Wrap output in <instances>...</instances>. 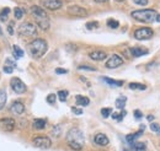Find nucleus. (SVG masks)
Segmentation results:
<instances>
[{
  "mask_svg": "<svg viewBox=\"0 0 160 151\" xmlns=\"http://www.w3.org/2000/svg\"><path fill=\"white\" fill-rule=\"evenodd\" d=\"M31 14H32V16L35 17V20H36V23L41 27L43 31L49 29V19L47 16L46 11L42 8L36 6V5L32 6L31 8Z\"/></svg>",
  "mask_w": 160,
  "mask_h": 151,
  "instance_id": "f257e3e1",
  "label": "nucleus"
},
{
  "mask_svg": "<svg viewBox=\"0 0 160 151\" xmlns=\"http://www.w3.org/2000/svg\"><path fill=\"white\" fill-rule=\"evenodd\" d=\"M48 49V44L45 39H41V38H37L35 41L29 44V50L31 53V56L33 58H41L43 57L46 52Z\"/></svg>",
  "mask_w": 160,
  "mask_h": 151,
  "instance_id": "f03ea898",
  "label": "nucleus"
},
{
  "mask_svg": "<svg viewBox=\"0 0 160 151\" xmlns=\"http://www.w3.org/2000/svg\"><path fill=\"white\" fill-rule=\"evenodd\" d=\"M156 11L152 9H143V10H134L132 11L131 16L139 21V22H153L156 19Z\"/></svg>",
  "mask_w": 160,
  "mask_h": 151,
  "instance_id": "7ed1b4c3",
  "label": "nucleus"
},
{
  "mask_svg": "<svg viewBox=\"0 0 160 151\" xmlns=\"http://www.w3.org/2000/svg\"><path fill=\"white\" fill-rule=\"evenodd\" d=\"M66 141L68 143H78L84 146V134L78 128H72L66 134Z\"/></svg>",
  "mask_w": 160,
  "mask_h": 151,
  "instance_id": "20e7f679",
  "label": "nucleus"
},
{
  "mask_svg": "<svg viewBox=\"0 0 160 151\" xmlns=\"http://www.w3.org/2000/svg\"><path fill=\"white\" fill-rule=\"evenodd\" d=\"M154 35L153 30L150 27H140V29L134 31V38L138 41H144V39H149Z\"/></svg>",
  "mask_w": 160,
  "mask_h": 151,
  "instance_id": "39448f33",
  "label": "nucleus"
},
{
  "mask_svg": "<svg viewBox=\"0 0 160 151\" xmlns=\"http://www.w3.org/2000/svg\"><path fill=\"white\" fill-rule=\"evenodd\" d=\"M19 33H21L22 36H35V35H37V29H36V26L33 23L25 22V23L20 25Z\"/></svg>",
  "mask_w": 160,
  "mask_h": 151,
  "instance_id": "423d86ee",
  "label": "nucleus"
},
{
  "mask_svg": "<svg viewBox=\"0 0 160 151\" xmlns=\"http://www.w3.org/2000/svg\"><path fill=\"white\" fill-rule=\"evenodd\" d=\"M33 145L38 149H42V150H47L52 146V141L49 138H47V136H36V138H33Z\"/></svg>",
  "mask_w": 160,
  "mask_h": 151,
  "instance_id": "0eeeda50",
  "label": "nucleus"
},
{
  "mask_svg": "<svg viewBox=\"0 0 160 151\" xmlns=\"http://www.w3.org/2000/svg\"><path fill=\"white\" fill-rule=\"evenodd\" d=\"M39 4L48 10H58L62 8V0H39Z\"/></svg>",
  "mask_w": 160,
  "mask_h": 151,
  "instance_id": "6e6552de",
  "label": "nucleus"
},
{
  "mask_svg": "<svg viewBox=\"0 0 160 151\" xmlns=\"http://www.w3.org/2000/svg\"><path fill=\"white\" fill-rule=\"evenodd\" d=\"M11 87H12V90H14L16 93H23V92H26V85L22 82V80L21 79H19V77H12L11 79Z\"/></svg>",
  "mask_w": 160,
  "mask_h": 151,
  "instance_id": "1a4fd4ad",
  "label": "nucleus"
},
{
  "mask_svg": "<svg viewBox=\"0 0 160 151\" xmlns=\"http://www.w3.org/2000/svg\"><path fill=\"white\" fill-rule=\"evenodd\" d=\"M123 64V59L117 56V54H113V56L107 60L106 63V68H109V69H115V68H118Z\"/></svg>",
  "mask_w": 160,
  "mask_h": 151,
  "instance_id": "9d476101",
  "label": "nucleus"
},
{
  "mask_svg": "<svg viewBox=\"0 0 160 151\" xmlns=\"http://www.w3.org/2000/svg\"><path fill=\"white\" fill-rule=\"evenodd\" d=\"M15 128V120L11 118H3L0 119V129L6 130V131H12Z\"/></svg>",
  "mask_w": 160,
  "mask_h": 151,
  "instance_id": "9b49d317",
  "label": "nucleus"
},
{
  "mask_svg": "<svg viewBox=\"0 0 160 151\" xmlns=\"http://www.w3.org/2000/svg\"><path fill=\"white\" fill-rule=\"evenodd\" d=\"M10 112L16 114V116H21L22 113H25V106H23V103L20 102V101L12 102V104L10 106Z\"/></svg>",
  "mask_w": 160,
  "mask_h": 151,
  "instance_id": "f8f14e48",
  "label": "nucleus"
},
{
  "mask_svg": "<svg viewBox=\"0 0 160 151\" xmlns=\"http://www.w3.org/2000/svg\"><path fill=\"white\" fill-rule=\"evenodd\" d=\"M68 12L70 15H74V16H86L88 15V11L86 9L84 8H80L78 5H72L68 8Z\"/></svg>",
  "mask_w": 160,
  "mask_h": 151,
  "instance_id": "ddd939ff",
  "label": "nucleus"
},
{
  "mask_svg": "<svg viewBox=\"0 0 160 151\" xmlns=\"http://www.w3.org/2000/svg\"><path fill=\"white\" fill-rule=\"evenodd\" d=\"M94 141H95V144H97V145H100V146H106V145L109 144V138H107V136H106L105 134L99 133V134L95 135Z\"/></svg>",
  "mask_w": 160,
  "mask_h": 151,
  "instance_id": "4468645a",
  "label": "nucleus"
},
{
  "mask_svg": "<svg viewBox=\"0 0 160 151\" xmlns=\"http://www.w3.org/2000/svg\"><path fill=\"white\" fill-rule=\"evenodd\" d=\"M131 53L134 58H138V57L145 56V54L148 53V49L143 48V47H133V48H131Z\"/></svg>",
  "mask_w": 160,
  "mask_h": 151,
  "instance_id": "2eb2a0df",
  "label": "nucleus"
},
{
  "mask_svg": "<svg viewBox=\"0 0 160 151\" xmlns=\"http://www.w3.org/2000/svg\"><path fill=\"white\" fill-rule=\"evenodd\" d=\"M89 57L92 59V60H103L107 57V53H105L102 50H96V52H91L89 54Z\"/></svg>",
  "mask_w": 160,
  "mask_h": 151,
  "instance_id": "dca6fc26",
  "label": "nucleus"
},
{
  "mask_svg": "<svg viewBox=\"0 0 160 151\" xmlns=\"http://www.w3.org/2000/svg\"><path fill=\"white\" fill-rule=\"evenodd\" d=\"M101 80L105 81L106 84L110 85V86H122V85H123V81H122V80H113V79L106 77V76H102Z\"/></svg>",
  "mask_w": 160,
  "mask_h": 151,
  "instance_id": "f3484780",
  "label": "nucleus"
},
{
  "mask_svg": "<svg viewBox=\"0 0 160 151\" xmlns=\"http://www.w3.org/2000/svg\"><path fill=\"white\" fill-rule=\"evenodd\" d=\"M75 101H76L78 106H83V107L89 106V103H90V100L88 97H85V96H82V95H78L75 97Z\"/></svg>",
  "mask_w": 160,
  "mask_h": 151,
  "instance_id": "a211bd4d",
  "label": "nucleus"
},
{
  "mask_svg": "<svg viewBox=\"0 0 160 151\" xmlns=\"http://www.w3.org/2000/svg\"><path fill=\"white\" fill-rule=\"evenodd\" d=\"M142 134H143V130H139V131L133 133V134H128V135L126 136V140H127V143L133 144V141H136V139H138Z\"/></svg>",
  "mask_w": 160,
  "mask_h": 151,
  "instance_id": "6ab92c4d",
  "label": "nucleus"
},
{
  "mask_svg": "<svg viewBox=\"0 0 160 151\" xmlns=\"http://www.w3.org/2000/svg\"><path fill=\"white\" fill-rule=\"evenodd\" d=\"M126 101H127V98L125 97V96H119V97L116 100V107L118 109H123L125 106H126Z\"/></svg>",
  "mask_w": 160,
  "mask_h": 151,
  "instance_id": "aec40b11",
  "label": "nucleus"
},
{
  "mask_svg": "<svg viewBox=\"0 0 160 151\" xmlns=\"http://www.w3.org/2000/svg\"><path fill=\"white\" fill-rule=\"evenodd\" d=\"M46 127V120L45 119H35L33 120V128L36 129H43Z\"/></svg>",
  "mask_w": 160,
  "mask_h": 151,
  "instance_id": "412c9836",
  "label": "nucleus"
},
{
  "mask_svg": "<svg viewBox=\"0 0 160 151\" xmlns=\"http://www.w3.org/2000/svg\"><path fill=\"white\" fill-rule=\"evenodd\" d=\"M12 50H14V57H15L16 59L23 57V50H22L19 46H12Z\"/></svg>",
  "mask_w": 160,
  "mask_h": 151,
  "instance_id": "4be33fe9",
  "label": "nucleus"
},
{
  "mask_svg": "<svg viewBox=\"0 0 160 151\" xmlns=\"http://www.w3.org/2000/svg\"><path fill=\"white\" fill-rule=\"evenodd\" d=\"M129 89L131 90H140V91H144L146 89V86L143 85V84H138V82H131V84H129Z\"/></svg>",
  "mask_w": 160,
  "mask_h": 151,
  "instance_id": "5701e85b",
  "label": "nucleus"
},
{
  "mask_svg": "<svg viewBox=\"0 0 160 151\" xmlns=\"http://www.w3.org/2000/svg\"><path fill=\"white\" fill-rule=\"evenodd\" d=\"M6 103V91L0 90V109H3Z\"/></svg>",
  "mask_w": 160,
  "mask_h": 151,
  "instance_id": "b1692460",
  "label": "nucleus"
},
{
  "mask_svg": "<svg viewBox=\"0 0 160 151\" xmlns=\"http://www.w3.org/2000/svg\"><path fill=\"white\" fill-rule=\"evenodd\" d=\"M9 12H10V9H9V8H5V9H3L2 11H0V21L5 22V21L8 20Z\"/></svg>",
  "mask_w": 160,
  "mask_h": 151,
  "instance_id": "393cba45",
  "label": "nucleus"
},
{
  "mask_svg": "<svg viewBox=\"0 0 160 151\" xmlns=\"http://www.w3.org/2000/svg\"><path fill=\"white\" fill-rule=\"evenodd\" d=\"M127 114V112L125 111V109H123V111H121V113H112V118L113 119H116L117 122H122V119H123V117Z\"/></svg>",
  "mask_w": 160,
  "mask_h": 151,
  "instance_id": "a878e982",
  "label": "nucleus"
},
{
  "mask_svg": "<svg viewBox=\"0 0 160 151\" xmlns=\"http://www.w3.org/2000/svg\"><path fill=\"white\" fill-rule=\"evenodd\" d=\"M68 95H69V92L66 91V90H60V91L58 92V97H59V100H60L62 102H65V100L68 98Z\"/></svg>",
  "mask_w": 160,
  "mask_h": 151,
  "instance_id": "bb28decb",
  "label": "nucleus"
},
{
  "mask_svg": "<svg viewBox=\"0 0 160 151\" xmlns=\"http://www.w3.org/2000/svg\"><path fill=\"white\" fill-rule=\"evenodd\" d=\"M23 14H25V11H23L22 9H20V8H15V9H14V15H15V17H16L17 20H21V19H22Z\"/></svg>",
  "mask_w": 160,
  "mask_h": 151,
  "instance_id": "cd10ccee",
  "label": "nucleus"
},
{
  "mask_svg": "<svg viewBox=\"0 0 160 151\" xmlns=\"http://www.w3.org/2000/svg\"><path fill=\"white\" fill-rule=\"evenodd\" d=\"M107 26L110 27V29H117V27L119 26V23H118V21H117V20L110 19V20H107Z\"/></svg>",
  "mask_w": 160,
  "mask_h": 151,
  "instance_id": "c85d7f7f",
  "label": "nucleus"
},
{
  "mask_svg": "<svg viewBox=\"0 0 160 151\" xmlns=\"http://www.w3.org/2000/svg\"><path fill=\"white\" fill-rule=\"evenodd\" d=\"M111 112H112V109L111 108H102L101 109V116L103 117V118H107V117H110V114H111Z\"/></svg>",
  "mask_w": 160,
  "mask_h": 151,
  "instance_id": "c756f323",
  "label": "nucleus"
},
{
  "mask_svg": "<svg viewBox=\"0 0 160 151\" xmlns=\"http://www.w3.org/2000/svg\"><path fill=\"white\" fill-rule=\"evenodd\" d=\"M56 98H57V96L54 95V93H49L48 96H47V102L49 103V104H53L56 102Z\"/></svg>",
  "mask_w": 160,
  "mask_h": 151,
  "instance_id": "7c9ffc66",
  "label": "nucleus"
},
{
  "mask_svg": "<svg viewBox=\"0 0 160 151\" xmlns=\"http://www.w3.org/2000/svg\"><path fill=\"white\" fill-rule=\"evenodd\" d=\"M78 69H79V70H88V71H95V70H96L95 68L88 66V65H79V66H78Z\"/></svg>",
  "mask_w": 160,
  "mask_h": 151,
  "instance_id": "2f4dec72",
  "label": "nucleus"
},
{
  "mask_svg": "<svg viewBox=\"0 0 160 151\" xmlns=\"http://www.w3.org/2000/svg\"><path fill=\"white\" fill-rule=\"evenodd\" d=\"M68 145L73 149V150H82L83 149V145H80V144H78V143H68Z\"/></svg>",
  "mask_w": 160,
  "mask_h": 151,
  "instance_id": "473e14b6",
  "label": "nucleus"
},
{
  "mask_svg": "<svg viewBox=\"0 0 160 151\" xmlns=\"http://www.w3.org/2000/svg\"><path fill=\"white\" fill-rule=\"evenodd\" d=\"M60 129H62L60 125H56L54 128L52 129V134L54 135V136H59V135H60Z\"/></svg>",
  "mask_w": 160,
  "mask_h": 151,
  "instance_id": "72a5a7b5",
  "label": "nucleus"
},
{
  "mask_svg": "<svg viewBox=\"0 0 160 151\" xmlns=\"http://www.w3.org/2000/svg\"><path fill=\"white\" fill-rule=\"evenodd\" d=\"M133 3L139 6H146L148 5V0H133Z\"/></svg>",
  "mask_w": 160,
  "mask_h": 151,
  "instance_id": "f704fd0d",
  "label": "nucleus"
},
{
  "mask_svg": "<svg viewBox=\"0 0 160 151\" xmlns=\"http://www.w3.org/2000/svg\"><path fill=\"white\" fill-rule=\"evenodd\" d=\"M96 27H99V23L95 21V22H88L86 23V29L88 30H92V29H96Z\"/></svg>",
  "mask_w": 160,
  "mask_h": 151,
  "instance_id": "c9c22d12",
  "label": "nucleus"
},
{
  "mask_svg": "<svg viewBox=\"0 0 160 151\" xmlns=\"http://www.w3.org/2000/svg\"><path fill=\"white\" fill-rule=\"evenodd\" d=\"M72 112L76 116H80V114H83V109H80V108H76V107H73L72 108Z\"/></svg>",
  "mask_w": 160,
  "mask_h": 151,
  "instance_id": "e433bc0d",
  "label": "nucleus"
},
{
  "mask_svg": "<svg viewBox=\"0 0 160 151\" xmlns=\"http://www.w3.org/2000/svg\"><path fill=\"white\" fill-rule=\"evenodd\" d=\"M134 149H145V144L144 143H134L132 144Z\"/></svg>",
  "mask_w": 160,
  "mask_h": 151,
  "instance_id": "4c0bfd02",
  "label": "nucleus"
},
{
  "mask_svg": "<svg viewBox=\"0 0 160 151\" xmlns=\"http://www.w3.org/2000/svg\"><path fill=\"white\" fill-rule=\"evenodd\" d=\"M159 128H160V125H158L156 123H152V124H150V129L153 131H155V133H159Z\"/></svg>",
  "mask_w": 160,
  "mask_h": 151,
  "instance_id": "58836bf2",
  "label": "nucleus"
},
{
  "mask_svg": "<svg viewBox=\"0 0 160 151\" xmlns=\"http://www.w3.org/2000/svg\"><path fill=\"white\" fill-rule=\"evenodd\" d=\"M56 73H57L58 75H63V74H66V73H68V70H66V69H62V68H57V69H56Z\"/></svg>",
  "mask_w": 160,
  "mask_h": 151,
  "instance_id": "ea45409f",
  "label": "nucleus"
},
{
  "mask_svg": "<svg viewBox=\"0 0 160 151\" xmlns=\"http://www.w3.org/2000/svg\"><path fill=\"white\" fill-rule=\"evenodd\" d=\"M134 117H136L137 119H140V118L143 117V114H142V112L139 111V109H136V111H134Z\"/></svg>",
  "mask_w": 160,
  "mask_h": 151,
  "instance_id": "a19ab883",
  "label": "nucleus"
},
{
  "mask_svg": "<svg viewBox=\"0 0 160 151\" xmlns=\"http://www.w3.org/2000/svg\"><path fill=\"white\" fill-rule=\"evenodd\" d=\"M4 71L6 74H11L12 73V66H4Z\"/></svg>",
  "mask_w": 160,
  "mask_h": 151,
  "instance_id": "79ce46f5",
  "label": "nucleus"
},
{
  "mask_svg": "<svg viewBox=\"0 0 160 151\" xmlns=\"http://www.w3.org/2000/svg\"><path fill=\"white\" fill-rule=\"evenodd\" d=\"M12 25H14V22H11V23H10V26L8 27V31H9V33H10V35H14V31H12Z\"/></svg>",
  "mask_w": 160,
  "mask_h": 151,
  "instance_id": "37998d69",
  "label": "nucleus"
},
{
  "mask_svg": "<svg viewBox=\"0 0 160 151\" xmlns=\"http://www.w3.org/2000/svg\"><path fill=\"white\" fill-rule=\"evenodd\" d=\"M6 63H8L9 65H11V66H15V64H14V63H12V62H11L10 59H6Z\"/></svg>",
  "mask_w": 160,
  "mask_h": 151,
  "instance_id": "c03bdc74",
  "label": "nucleus"
},
{
  "mask_svg": "<svg viewBox=\"0 0 160 151\" xmlns=\"http://www.w3.org/2000/svg\"><path fill=\"white\" fill-rule=\"evenodd\" d=\"M96 3H106V2H109V0H95Z\"/></svg>",
  "mask_w": 160,
  "mask_h": 151,
  "instance_id": "a18cd8bd",
  "label": "nucleus"
},
{
  "mask_svg": "<svg viewBox=\"0 0 160 151\" xmlns=\"http://www.w3.org/2000/svg\"><path fill=\"white\" fill-rule=\"evenodd\" d=\"M158 22H160V14H158V15H156V19H155Z\"/></svg>",
  "mask_w": 160,
  "mask_h": 151,
  "instance_id": "49530a36",
  "label": "nucleus"
},
{
  "mask_svg": "<svg viewBox=\"0 0 160 151\" xmlns=\"http://www.w3.org/2000/svg\"><path fill=\"white\" fill-rule=\"evenodd\" d=\"M153 119H154L153 116H148V120H153Z\"/></svg>",
  "mask_w": 160,
  "mask_h": 151,
  "instance_id": "de8ad7c7",
  "label": "nucleus"
},
{
  "mask_svg": "<svg viewBox=\"0 0 160 151\" xmlns=\"http://www.w3.org/2000/svg\"><path fill=\"white\" fill-rule=\"evenodd\" d=\"M134 151H145V149H134Z\"/></svg>",
  "mask_w": 160,
  "mask_h": 151,
  "instance_id": "09e8293b",
  "label": "nucleus"
},
{
  "mask_svg": "<svg viewBox=\"0 0 160 151\" xmlns=\"http://www.w3.org/2000/svg\"><path fill=\"white\" fill-rule=\"evenodd\" d=\"M116 2H118V3H121V2H125V0H116Z\"/></svg>",
  "mask_w": 160,
  "mask_h": 151,
  "instance_id": "8fccbe9b",
  "label": "nucleus"
},
{
  "mask_svg": "<svg viewBox=\"0 0 160 151\" xmlns=\"http://www.w3.org/2000/svg\"><path fill=\"white\" fill-rule=\"evenodd\" d=\"M0 35H3V31H2V27H0Z\"/></svg>",
  "mask_w": 160,
  "mask_h": 151,
  "instance_id": "3c124183",
  "label": "nucleus"
},
{
  "mask_svg": "<svg viewBox=\"0 0 160 151\" xmlns=\"http://www.w3.org/2000/svg\"><path fill=\"white\" fill-rule=\"evenodd\" d=\"M158 134H159V135H160V128H159V133H158Z\"/></svg>",
  "mask_w": 160,
  "mask_h": 151,
  "instance_id": "603ef678",
  "label": "nucleus"
},
{
  "mask_svg": "<svg viewBox=\"0 0 160 151\" xmlns=\"http://www.w3.org/2000/svg\"><path fill=\"white\" fill-rule=\"evenodd\" d=\"M123 151H128V150H123Z\"/></svg>",
  "mask_w": 160,
  "mask_h": 151,
  "instance_id": "864d4df0",
  "label": "nucleus"
}]
</instances>
